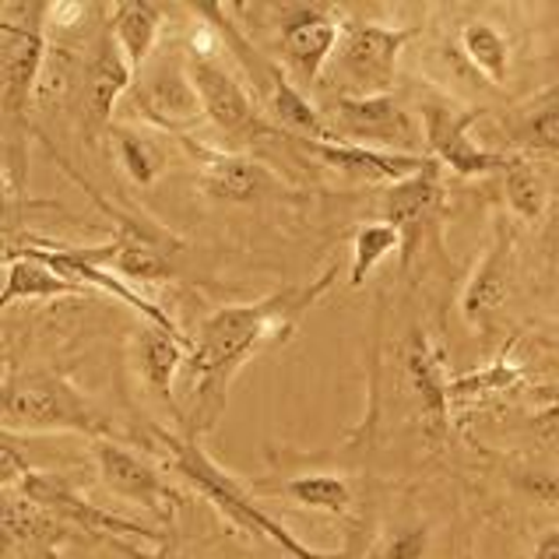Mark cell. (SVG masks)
Here are the masks:
<instances>
[{"label": "cell", "mask_w": 559, "mask_h": 559, "mask_svg": "<svg viewBox=\"0 0 559 559\" xmlns=\"http://www.w3.org/2000/svg\"><path fill=\"white\" fill-rule=\"evenodd\" d=\"M415 28H394L377 22H353L342 28L338 50H334L331 71L338 74V99H370V95H391L397 57Z\"/></svg>", "instance_id": "cell-5"}, {"label": "cell", "mask_w": 559, "mask_h": 559, "mask_svg": "<svg viewBox=\"0 0 559 559\" xmlns=\"http://www.w3.org/2000/svg\"><path fill=\"white\" fill-rule=\"evenodd\" d=\"M187 353H190V345L183 334H173L158 324L145 321L134 334V359H138L141 377H145L148 391L166 405V412L180 423H183V412L177 405V394H173V380L183 370Z\"/></svg>", "instance_id": "cell-17"}, {"label": "cell", "mask_w": 559, "mask_h": 559, "mask_svg": "<svg viewBox=\"0 0 559 559\" xmlns=\"http://www.w3.org/2000/svg\"><path fill=\"white\" fill-rule=\"evenodd\" d=\"M334 278H338V264L321 271L313 282L285 285V289L258 302H236V307H222L212 317H204L183 362L190 415H194L187 437L198 440V433L215 426L222 408H226V391L239 366L253 353H261L264 345L289 342L302 313L331 289Z\"/></svg>", "instance_id": "cell-1"}, {"label": "cell", "mask_w": 559, "mask_h": 559, "mask_svg": "<svg viewBox=\"0 0 559 559\" xmlns=\"http://www.w3.org/2000/svg\"><path fill=\"white\" fill-rule=\"evenodd\" d=\"M88 289L60 278L50 264L39 258H11L4 271V289H0V307H14V302L32 299H63V296H85Z\"/></svg>", "instance_id": "cell-21"}, {"label": "cell", "mask_w": 559, "mask_h": 559, "mask_svg": "<svg viewBox=\"0 0 559 559\" xmlns=\"http://www.w3.org/2000/svg\"><path fill=\"white\" fill-rule=\"evenodd\" d=\"M307 145L321 155V163L334 173L362 180V183H383L394 187L408 177H415L429 155H405V152H380V148H362V145H345V141H307Z\"/></svg>", "instance_id": "cell-16"}, {"label": "cell", "mask_w": 559, "mask_h": 559, "mask_svg": "<svg viewBox=\"0 0 559 559\" xmlns=\"http://www.w3.org/2000/svg\"><path fill=\"white\" fill-rule=\"evenodd\" d=\"M4 433H82L103 440V419L68 377L53 370H25L4 380L0 394Z\"/></svg>", "instance_id": "cell-3"}, {"label": "cell", "mask_w": 559, "mask_h": 559, "mask_svg": "<svg viewBox=\"0 0 559 559\" xmlns=\"http://www.w3.org/2000/svg\"><path fill=\"white\" fill-rule=\"evenodd\" d=\"M99 478L109 492H117L120 500L138 503L141 510H152L158 518H169L180 507V497L169 489V483L158 475L145 457L114 443V440H95L92 447Z\"/></svg>", "instance_id": "cell-11"}, {"label": "cell", "mask_w": 559, "mask_h": 559, "mask_svg": "<svg viewBox=\"0 0 559 559\" xmlns=\"http://www.w3.org/2000/svg\"><path fill=\"white\" fill-rule=\"evenodd\" d=\"M158 443H166V451L173 454V461H177V468L187 475V483L198 486L204 497L222 510V514H229L236 524H243L247 532H258V535L271 538L282 552H289L293 559H328L321 552H313L310 546H302V542L293 532H285L275 518H267L264 510L247 497V489L236 486L233 478L201 451V443L194 437H187V433L177 437V433L158 429Z\"/></svg>", "instance_id": "cell-4"}, {"label": "cell", "mask_w": 559, "mask_h": 559, "mask_svg": "<svg viewBox=\"0 0 559 559\" xmlns=\"http://www.w3.org/2000/svg\"><path fill=\"white\" fill-rule=\"evenodd\" d=\"M521 380H524V373L503 353L497 362L483 366V370L451 380V405H465V402H475V397H489V394L510 391V388H518Z\"/></svg>", "instance_id": "cell-29"}, {"label": "cell", "mask_w": 559, "mask_h": 559, "mask_svg": "<svg viewBox=\"0 0 559 559\" xmlns=\"http://www.w3.org/2000/svg\"><path fill=\"white\" fill-rule=\"evenodd\" d=\"M114 549H120L127 559H190V556H183L180 549H173V546H166V542H158V549H141V546H131V542H120V538H114Z\"/></svg>", "instance_id": "cell-32"}, {"label": "cell", "mask_w": 559, "mask_h": 559, "mask_svg": "<svg viewBox=\"0 0 559 559\" xmlns=\"http://www.w3.org/2000/svg\"><path fill=\"white\" fill-rule=\"evenodd\" d=\"M500 177H503V198H507L510 212L524 222L542 218V212H546V204H549V187L528 158L510 155V166L500 173Z\"/></svg>", "instance_id": "cell-25"}, {"label": "cell", "mask_w": 559, "mask_h": 559, "mask_svg": "<svg viewBox=\"0 0 559 559\" xmlns=\"http://www.w3.org/2000/svg\"><path fill=\"white\" fill-rule=\"evenodd\" d=\"M419 117L426 148L443 169L457 173V177H489V173H503L510 166V155L489 152L472 141V123L483 120L486 109H461L447 99H426Z\"/></svg>", "instance_id": "cell-6"}, {"label": "cell", "mask_w": 559, "mask_h": 559, "mask_svg": "<svg viewBox=\"0 0 559 559\" xmlns=\"http://www.w3.org/2000/svg\"><path fill=\"white\" fill-rule=\"evenodd\" d=\"M510 278H514V236H510V226H497V239L461 293V317L468 328L486 331L492 324V317L510 296Z\"/></svg>", "instance_id": "cell-14"}, {"label": "cell", "mask_w": 559, "mask_h": 559, "mask_svg": "<svg viewBox=\"0 0 559 559\" xmlns=\"http://www.w3.org/2000/svg\"><path fill=\"white\" fill-rule=\"evenodd\" d=\"M46 0H8L0 8V106H4V155H14L19 138L28 134V103L39 92L46 57V25H50Z\"/></svg>", "instance_id": "cell-2"}, {"label": "cell", "mask_w": 559, "mask_h": 559, "mask_svg": "<svg viewBox=\"0 0 559 559\" xmlns=\"http://www.w3.org/2000/svg\"><path fill=\"white\" fill-rule=\"evenodd\" d=\"M510 138L528 152L559 155V88L546 92L532 106H524L518 123L510 127Z\"/></svg>", "instance_id": "cell-26"}, {"label": "cell", "mask_w": 559, "mask_h": 559, "mask_svg": "<svg viewBox=\"0 0 559 559\" xmlns=\"http://www.w3.org/2000/svg\"><path fill=\"white\" fill-rule=\"evenodd\" d=\"M158 28H163V8L152 4V0H123L109 19V32H114L117 46L134 71L148 63L158 43Z\"/></svg>", "instance_id": "cell-20"}, {"label": "cell", "mask_w": 559, "mask_h": 559, "mask_svg": "<svg viewBox=\"0 0 559 559\" xmlns=\"http://www.w3.org/2000/svg\"><path fill=\"white\" fill-rule=\"evenodd\" d=\"M109 138H114V152L117 163L127 173V180L138 187H152L166 169V152L155 138L138 134L131 127H109Z\"/></svg>", "instance_id": "cell-24"}, {"label": "cell", "mask_w": 559, "mask_h": 559, "mask_svg": "<svg viewBox=\"0 0 559 559\" xmlns=\"http://www.w3.org/2000/svg\"><path fill=\"white\" fill-rule=\"evenodd\" d=\"M538 402H546L549 415H559V383H549V388H535Z\"/></svg>", "instance_id": "cell-34"}, {"label": "cell", "mask_w": 559, "mask_h": 559, "mask_svg": "<svg viewBox=\"0 0 559 559\" xmlns=\"http://www.w3.org/2000/svg\"><path fill=\"white\" fill-rule=\"evenodd\" d=\"M131 71L134 68L127 63L114 32H103V36L95 39V50L85 68V106H88V120L95 127H106L109 117H114L117 99L131 88Z\"/></svg>", "instance_id": "cell-19"}, {"label": "cell", "mask_w": 559, "mask_h": 559, "mask_svg": "<svg viewBox=\"0 0 559 559\" xmlns=\"http://www.w3.org/2000/svg\"><path fill=\"white\" fill-rule=\"evenodd\" d=\"M461 50H465L472 68L483 74V78H489L492 85H503L507 82L510 46H507V39L489 22H468L465 32H461Z\"/></svg>", "instance_id": "cell-27"}, {"label": "cell", "mask_w": 559, "mask_h": 559, "mask_svg": "<svg viewBox=\"0 0 559 559\" xmlns=\"http://www.w3.org/2000/svg\"><path fill=\"white\" fill-rule=\"evenodd\" d=\"M85 253L109 271H117L123 282H166L173 278V258L158 239L138 226L134 218L117 222V236L103 247H85Z\"/></svg>", "instance_id": "cell-13"}, {"label": "cell", "mask_w": 559, "mask_h": 559, "mask_svg": "<svg viewBox=\"0 0 559 559\" xmlns=\"http://www.w3.org/2000/svg\"><path fill=\"white\" fill-rule=\"evenodd\" d=\"M532 559H559V532H549L538 538V546L532 552Z\"/></svg>", "instance_id": "cell-33"}, {"label": "cell", "mask_w": 559, "mask_h": 559, "mask_svg": "<svg viewBox=\"0 0 559 559\" xmlns=\"http://www.w3.org/2000/svg\"><path fill=\"white\" fill-rule=\"evenodd\" d=\"M187 74L190 82H194V92L201 99V109L204 117L212 120L222 134L229 138H253L264 131V123L258 117V109H253L250 95L239 88L236 78L222 68V63L204 53V50H194L187 60Z\"/></svg>", "instance_id": "cell-10"}, {"label": "cell", "mask_w": 559, "mask_h": 559, "mask_svg": "<svg viewBox=\"0 0 559 559\" xmlns=\"http://www.w3.org/2000/svg\"><path fill=\"white\" fill-rule=\"evenodd\" d=\"M391 250H402V236L391 226V222H370L362 226L353 239V267H348V289H359V285L370 278V271L388 258Z\"/></svg>", "instance_id": "cell-28"}, {"label": "cell", "mask_w": 559, "mask_h": 559, "mask_svg": "<svg viewBox=\"0 0 559 559\" xmlns=\"http://www.w3.org/2000/svg\"><path fill=\"white\" fill-rule=\"evenodd\" d=\"M426 546H429V532L426 528H402V532H394L388 538H380L362 559H423Z\"/></svg>", "instance_id": "cell-30"}, {"label": "cell", "mask_w": 559, "mask_h": 559, "mask_svg": "<svg viewBox=\"0 0 559 559\" xmlns=\"http://www.w3.org/2000/svg\"><path fill=\"white\" fill-rule=\"evenodd\" d=\"M275 492L289 497L293 503L307 507V510H321V514L345 518L353 510V489L342 475H328V472H313V475H293L285 483H275Z\"/></svg>", "instance_id": "cell-23"}, {"label": "cell", "mask_w": 559, "mask_h": 559, "mask_svg": "<svg viewBox=\"0 0 559 559\" xmlns=\"http://www.w3.org/2000/svg\"><path fill=\"white\" fill-rule=\"evenodd\" d=\"M267 82H271V109H275V117L289 127V131H296L302 141H334V127L321 117V109L285 78L282 68H271Z\"/></svg>", "instance_id": "cell-22"}, {"label": "cell", "mask_w": 559, "mask_h": 559, "mask_svg": "<svg viewBox=\"0 0 559 559\" xmlns=\"http://www.w3.org/2000/svg\"><path fill=\"white\" fill-rule=\"evenodd\" d=\"M134 99L141 106V114H145L155 127H166V131H180V127H187L198 114H204L190 74L173 68V63L148 71L145 78H138Z\"/></svg>", "instance_id": "cell-18"}, {"label": "cell", "mask_w": 559, "mask_h": 559, "mask_svg": "<svg viewBox=\"0 0 559 559\" xmlns=\"http://www.w3.org/2000/svg\"><path fill=\"white\" fill-rule=\"evenodd\" d=\"M443 194V166L433 155L415 177L388 187V194H383V218L402 236V267L412 264V253L423 247L426 233L437 226Z\"/></svg>", "instance_id": "cell-9"}, {"label": "cell", "mask_w": 559, "mask_h": 559, "mask_svg": "<svg viewBox=\"0 0 559 559\" xmlns=\"http://www.w3.org/2000/svg\"><path fill=\"white\" fill-rule=\"evenodd\" d=\"M334 141L380 152H415L419 127L394 95H370V99H338L334 103Z\"/></svg>", "instance_id": "cell-7"}, {"label": "cell", "mask_w": 559, "mask_h": 559, "mask_svg": "<svg viewBox=\"0 0 559 559\" xmlns=\"http://www.w3.org/2000/svg\"><path fill=\"white\" fill-rule=\"evenodd\" d=\"M514 486L535 503H546V507L559 503V472H521L514 478Z\"/></svg>", "instance_id": "cell-31"}, {"label": "cell", "mask_w": 559, "mask_h": 559, "mask_svg": "<svg viewBox=\"0 0 559 559\" xmlns=\"http://www.w3.org/2000/svg\"><path fill=\"white\" fill-rule=\"evenodd\" d=\"M278 11H282L278 46L285 63H289L302 85H317L324 63L338 50L342 39L338 22H334L328 4H289Z\"/></svg>", "instance_id": "cell-8"}, {"label": "cell", "mask_w": 559, "mask_h": 559, "mask_svg": "<svg viewBox=\"0 0 559 559\" xmlns=\"http://www.w3.org/2000/svg\"><path fill=\"white\" fill-rule=\"evenodd\" d=\"M405 377H408L412 402H415V423H419L423 437L429 443L447 437V426H451V380L443 377L440 353L423 328H415L408 334Z\"/></svg>", "instance_id": "cell-12"}, {"label": "cell", "mask_w": 559, "mask_h": 559, "mask_svg": "<svg viewBox=\"0 0 559 559\" xmlns=\"http://www.w3.org/2000/svg\"><path fill=\"white\" fill-rule=\"evenodd\" d=\"M187 148L198 155V183L212 201H226V204H250L261 201L264 194H271L275 187V177L250 155H236V152H212L201 145Z\"/></svg>", "instance_id": "cell-15"}]
</instances>
